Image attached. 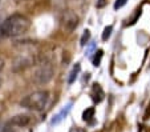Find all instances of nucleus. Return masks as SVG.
<instances>
[{"instance_id":"f257e3e1","label":"nucleus","mask_w":150,"mask_h":132,"mask_svg":"<svg viewBox=\"0 0 150 132\" xmlns=\"http://www.w3.org/2000/svg\"><path fill=\"white\" fill-rule=\"evenodd\" d=\"M31 21L27 16L20 14H15L7 17L3 23L0 24V36L1 37H13L24 34L28 31Z\"/></svg>"},{"instance_id":"f03ea898","label":"nucleus","mask_w":150,"mask_h":132,"mask_svg":"<svg viewBox=\"0 0 150 132\" xmlns=\"http://www.w3.org/2000/svg\"><path fill=\"white\" fill-rule=\"evenodd\" d=\"M49 99L48 91H36L33 93L24 96L20 101V106L25 109H31V111H41L44 107L47 106Z\"/></svg>"},{"instance_id":"7ed1b4c3","label":"nucleus","mask_w":150,"mask_h":132,"mask_svg":"<svg viewBox=\"0 0 150 132\" xmlns=\"http://www.w3.org/2000/svg\"><path fill=\"white\" fill-rule=\"evenodd\" d=\"M53 73H54V68H53V66H52V63L45 60L36 67L32 79H33V81L36 84L41 86V84L49 83L51 79L53 78Z\"/></svg>"},{"instance_id":"20e7f679","label":"nucleus","mask_w":150,"mask_h":132,"mask_svg":"<svg viewBox=\"0 0 150 132\" xmlns=\"http://www.w3.org/2000/svg\"><path fill=\"white\" fill-rule=\"evenodd\" d=\"M62 24L68 31H73L77 26H79V16L73 14L72 11H65L64 14V19H62Z\"/></svg>"},{"instance_id":"39448f33","label":"nucleus","mask_w":150,"mask_h":132,"mask_svg":"<svg viewBox=\"0 0 150 132\" xmlns=\"http://www.w3.org/2000/svg\"><path fill=\"white\" fill-rule=\"evenodd\" d=\"M9 123H12L13 126L19 127V128H25V127H28L29 123H31V118H29L28 115H17V116H15Z\"/></svg>"},{"instance_id":"423d86ee","label":"nucleus","mask_w":150,"mask_h":132,"mask_svg":"<svg viewBox=\"0 0 150 132\" xmlns=\"http://www.w3.org/2000/svg\"><path fill=\"white\" fill-rule=\"evenodd\" d=\"M104 91H102L101 86L100 84H94L93 88H92V99H93L94 103H101L104 100Z\"/></svg>"},{"instance_id":"0eeeda50","label":"nucleus","mask_w":150,"mask_h":132,"mask_svg":"<svg viewBox=\"0 0 150 132\" xmlns=\"http://www.w3.org/2000/svg\"><path fill=\"white\" fill-rule=\"evenodd\" d=\"M93 118H94V108L93 107L85 109L84 113H82V119H84L85 121H91Z\"/></svg>"},{"instance_id":"6e6552de","label":"nucleus","mask_w":150,"mask_h":132,"mask_svg":"<svg viewBox=\"0 0 150 132\" xmlns=\"http://www.w3.org/2000/svg\"><path fill=\"white\" fill-rule=\"evenodd\" d=\"M79 72H80V64H76V66L73 67V69H72V72L69 73V78H68V83L69 84H72L74 80H76Z\"/></svg>"},{"instance_id":"1a4fd4ad","label":"nucleus","mask_w":150,"mask_h":132,"mask_svg":"<svg viewBox=\"0 0 150 132\" xmlns=\"http://www.w3.org/2000/svg\"><path fill=\"white\" fill-rule=\"evenodd\" d=\"M112 32H113V26H108V27H105L104 32H102V40H104V41L108 40L109 37H110Z\"/></svg>"},{"instance_id":"9d476101","label":"nucleus","mask_w":150,"mask_h":132,"mask_svg":"<svg viewBox=\"0 0 150 132\" xmlns=\"http://www.w3.org/2000/svg\"><path fill=\"white\" fill-rule=\"evenodd\" d=\"M101 58H102V51L98 49V51L96 52V55H94V58H93V64L96 67L100 66V63H101Z\"/></svg>"},{"instance_id":"9b49d317","label":"nucleus","mask_w":150,"mask_h":132,"mask_svg":"<svg viewBox=\"0 0 150 132\" xmlns=\"http://www.w3.org/2000/svg\"><path fill=\"white\" fill-rule=\"evenodd\" d=\"M91 39V32L86 29V31H84V35H82L81 40H80V43H81V46H85V44L88 43V40Z\"/></svg>"},{"instance_id":"f8f14e48","label":"nucleus","mask_w":150,"mask_h":132,"mask_svg":"<svg viewBox=\"0 0 150 132\" xmlns=\"http://www.w3.org/2000/svg\"><path fill=\"white\" fill-rule=\"evenodd\" d=\"M127 3V0H116V3H114V9H120Z\"/></svg>"},{"instance_id":"ddd939ff","label":"nucleus","mask_w":150,"mask_h":132,"mask_svg":"<svg viewBox=\"0 0 150 132\" xmlns=\"http://www.w3.org/2000/svg\"><path fill=\"white\" fill-rule=\"evenodd\" d=\"M106 3H108V0H97L96 7L97 8H102V7L106 6Z\"/></svg>"},{"instance_id":"4468645a","label":"nucleus","mask_w":150,"mask_h":132,"mask_svg":"<svg viewBox=\"0 0 150 132\" xmlns=\"http://www.w3.org/2000/svg\"><path fill=\"white\" fill-rule=\"evenodd\" d=\"M69 132H86V129L81 128V127H72Z\"/></svg>"},{"instance_id":"2eb2a0df","label":"nucleus","mask_w":150,"mask_h":132,"mask_svg":"<svg viewBox=\"0 0 150 132\" xmlns=\"http://www.w3.org/2000/svg\"><path fill=\"white\" fill-rule=\"evenodd\" d=\"M3 67H4V58L3 56H0V71L3 69Z\"/></svg>"},{"instance_id":"dca6fc26","label":"nucleus","mask_w":150,"mask_h":132,"mask_svg":"<svg viewBox=\"0 0 150 132\" xmlns=\"http://www.w3.org/2000/svg\"><path fill=\"white\" fill-rule=\"evenodd\" d=\"M149 112H150V104H149V109H147V113H149Z\"/></svg>"},{"instance_id":"f3484780","label":"nucleus","mask_w":150,"mask_h":132,"mask_svg":"<svg viewBox=\"0 0 150 132\" xmlns=\"http://www.w3.org/2000/svg\"><path fill=\"white\" fill-rule=\"evenodd\" d=\"M0 86H1V80H0Z\"/></svg>"}]
</instances>
